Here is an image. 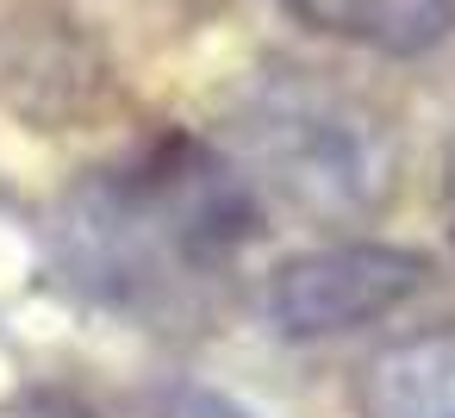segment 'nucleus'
I'll use <instances>...</instances> for the list:
<instances>
[{
	"instance_id": "0eeeda50",
	"label": "nucleus",
	"mask_w": 455,
	"mask_h": 418,
	"mask_svg": "<svg viewBox=\"0 0 455 418\" xmlns=\"http://www.w3.org/2000/svg\"><path fill=\"white\" fill-rule=\"evenodd\" d=\"M443 200H449V225H455V144H449V163H443Z\"/></svg>"
},
{
	"instance_id": "6e6552de",
	"label": "nucleus",
	"mask_w": 455,
	"mask_h": 418,
	"mask_svg": "<svg viewBox=\"0 0 455 418\" xmlns=\"http://www.w3.org/2000/svg\"><path fill=\"white\" fill-rule=\"evenodd\" d=\"M32 418H88V412H76V406H38Z\"/></svg>"
},
{
	"instance_id": "7ed1b4c3",
	"label": "nucleus",
	"mask_w": 455,
	"mask_h": 418,
	"mask_svg": "<svg viewBox=\"0 0 455 418\" xmlns=\"http://www.w3.org/2000/svg\"><path fill=\"white\" fill-rule=\"evenodd\" d=\"M424 281H430L424 250L349 237V244L287 256L262 287V312L281 337H343L418 300Z\"/></svg>"
},
{
	"instance_id": "39448f33",
	"label": "nucleus",
	"mask_w": 455,
	"mask_h": 418,
	"mask_svg": "<svg viewBox=\"0 0 455 418\" xmlns=\"http://www.w3.org/2000/svg\"><path fill=\"white\" fill-rule=\"evenodd\" d=\"M281 7L299 26L374 57H424L455 32V0H281Z\"/></svg>"
},
{
	"instance_id": "423d86ee",
	"label": "nucleus",
	"mask_w": 455,
	"mask_h": 418,
	"mask_svg": "<svg viewBox=\"0 0 455 418\" xmlns=\"http://www.w3.org/2000/svg\"><path fill=\"white\" fill-rule=\"evenodd\" d=\"M163 418H250V412L231 406V399L212 393V387H175V393L163 399Z\"/></svg>"
},
{
	"instance_id": "f257e3e1",
	"label": "nucleus",
	"mask_w": 455,
	"mask_h": 418,
	"mask_svg": "<svg viewBox=\"0 0 455 418\" xmlns=\"http://www.w3.org/2000/svg\"><path fill=\"white\" fill-rule=\"evenodd\" d=\"M262 237L256 181L231 150L156 132L88 169L51 213V262L94 312L194 325Z\"/></svg>"
},
{
	"instance_id": "f03ea898",
	"label": "nucleus",
	"mask_w": 455,
	"mask_h": 418,
	"mask_svg": "<svg viewBox=\"0 0 455 418\" xmlns=\"http://www.w3.org/2000/svg\"><path fill=\"white\" fill-rule=\"evenodd\" d=\"M231 144L256 188L281 194L318 225L374 219L399 181L387 125L312 76H268L256 94H243Z\"/></svg>"
},
{
	"instance_id": "20e7f679",
	"label": "nucleus",
	"mask_w": 455,
	"mask_h": 418,
	"mask_svg": "<svg viewBox=\"0 0 455 418\" xmlns=\"http://www.w3.org/2000/svg\"><path fill=\"white\" fill-rule=\"evenodd\" d=\"M355 418H455V325L387 343L355 381Z\"/></svg>"
}]
</instances>
